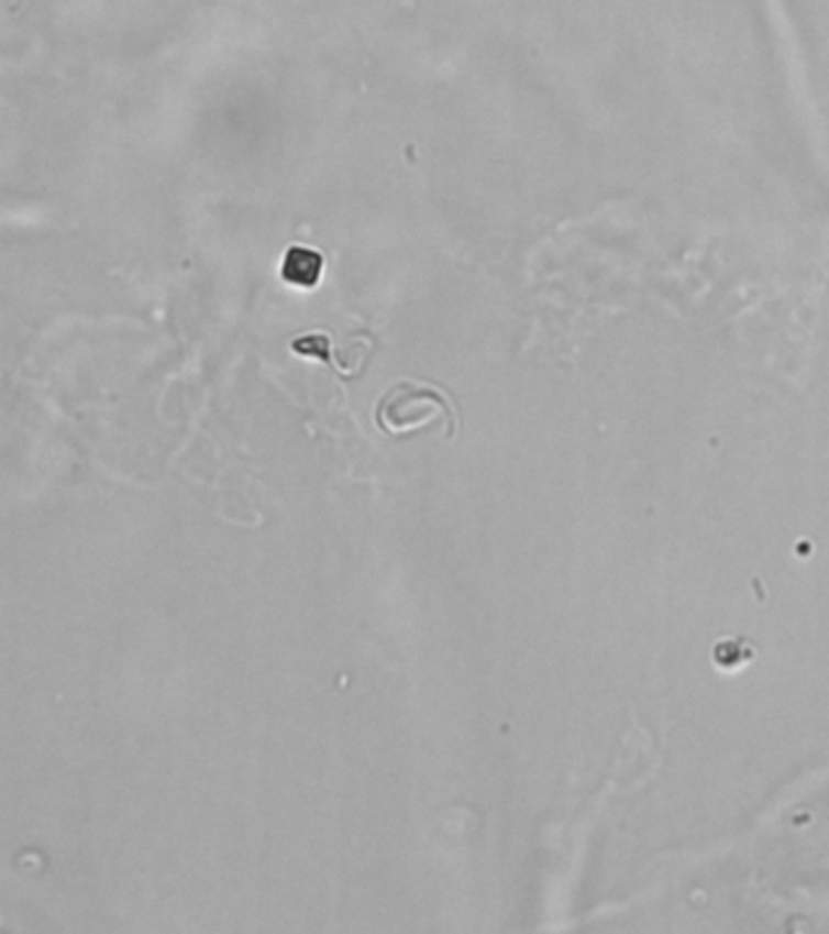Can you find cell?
<instances>
[{"mask_svg":"<svg viewBox=\"0 0 829 934\" xmlns=\"http://www.w3.org/2000/svg\"><path fill=\"white\" fill-rule=\"evenodd\" d=\"M445 397L439 389L417 383H399L377 405V424L387 433L419 431L439 414H447Z\"/></svg>","mask_w":829,"mask_h":934,"instance_id":"6da1fadb","label":"cell"},{"mask_svg":"<svg viewBox=\"0 0 829 934\" xmlns=\"http://www.w3.org/2000/svg\"><path fill=\"white\" fill-rule=\"evenodd\" d=\"M292 351L299 355H312V359H321L331 363V341L324 333H314V337H299L292 341Z\"/></svg>","mask_w":829,"mask_h":934,"instance_id":"3957f363","label":"cell"},{"mask_svg":"<svg viewBox=\"0 0 829 934\" xmlns=\"http://www.w3.org/2000/svg\"><path fill=\"white\" fill-rule=\"evenodd\" d=\"M283 281L297 290H314L324 273V256L307 246H290L283 259Z\"/></svg>","mask_w":829,"mask_h":934,"instance_id":"7a4b0ae2","label":"cell"}]
</instances>
